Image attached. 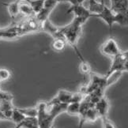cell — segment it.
<instances>
[{
	"label": "cell",
	"mask_w": 128,
	"mask_h": 128,
	"mask_svg": "<svg viewBox=\"0 0 128 128\" xmlns=\"http://www.w3.org/2000/svg\"><path fill=\"white\" fill-rule=\"evenodd\" d=\"M87 20L82 18H76L73 19V21L62 28H60V35L62 38L65 39L67 44L74 49L76 55L78 56L80 61L84 60L80 51L78 48V40L81 38L82 32V26Z\"/></svg>",
	"instance_id": "obj_1"
},
{
	"label": "cell",
	"mask_w": 128,
	"mask_h": 128,
	"mask_svg": "<svg viewBox=\"0 0 128 128\" xmlns=\"http://www.w3.org/2000/svg\"><path fill=\"white\" fill-rule=\"evenodd\" d=\"M91 17L99 18L104 20L109 27L110 36H112V26L114 23H118L121 26H126L127 24V14H116L111 10V9L106 6L104 10L98 14H92Z\"/></svg>",
	"instance_id": "obj_2"
},
{
	"label": "cell",
	"mask_w": 128,
	"mask_h": 128,
	"mask_svg": "<svg viewBox=\"0 0 128 128\" xmlns=\"http://www.w3.org/2000/svg\"><path fill=\"white\" fill-rule=\"evenodd\" d=\"M128 60V55L127 51L126 52H120L119 55L112 58V65L109 67V70H108L105 77L109 76L112 74L116 71H122L125 72L127 71V62Z\"/></svg>",
	"instance_id": "obj_3"
},
{
	"label": "cell",
	"mask_w": 128,
	"mask_h": 128,
	"mask_svg": "<svg viewBox=\"0 0 128 128\" xmlns=\"http://www.w3.org/2000/svg\"><path fill=\"white\" fill-rule=\"evenodd\" d=\"M100 52L103 55L113 58L119 55L121 51L119 48L116 40L111 36L100 46Z\"/></svg>",
	"instance_id": "obj_4"
},
{
	"label": "cell",
	"mask_w": 128,
	"mask_h": 128,
	"mask_svg": "<svg viewBox=\"0 0 128 128\" xmlns=\"http://www.w3.org/2000/svg\"><path fill=\"white\" fill-rule=\"evenodd\" d=\"M73 13L76 18H82L88 20L90 18H92V14L88 11V10L82 4L71 5V6L67 10L66 14Z\"/></svg>",
	"instance_id": "obj_5"
},
{
	"label": "cell",
	"mask_w": 128,
	"mask_h": 128,
	"mask_svg": "<svg viewBox=\"0 0 128 128\" xmlns=\"http://www.w3.org/2000/svg\"><path fill=\"white\" fill-rule=\"evenodd\" d=\"M111 10L116 14H127L128 0H110Z\"/></svg>",
	"instance_id": "obj_6"
},
{
	"label": "cell",
	"mask_w": 128,
	"mask_h": 128,
	"mask_svg": "<svg viewBox=\"0 0 128 128\" xmlns=\"http://www.w3.org/2000/svg\"><path fill=\"white\" fill-rule=\"evenodd\" d=\"M94 108H95L96 111L97 112V114L99 116V118L103 119V118L107 117L108 110H109V102H108L107 98H105L104 96L97 103H96L94 105Z\"/></svg>",
	"instance_id": "obj_7"
},
{
	"label": "cell",
	"mask_w": 128,
	"mask_h": 128,
	"mask_svg": "<svg viewBox=\"0 0 128 128\" xmlns=\"http://www.w3.org/2000/svg\"><path fill=\"white\" fill-rule=\"evenodd\" d=\"M18 8H19V13L22 16L28 18V17H34L36 15L35 12L33 11L31 6L26 2H22L18 1Z\"/></svg>",
	"instance_id": "obj_8"
},
{
	"label": "cell",
	"mask_w": 128,
	"mask_h": 128,
	"mask_svg": "<svg viewBox=\"0 0 128 128\" xmlns=\"http://www.w3.org/2000/svg\"><path fill=\"white\" fill-rule=\"evenodd\" d=\"M66 41L64 38H54L51 44V48L54 52H62L66 47Z\"/></svg>",
	"instance_id": "obj_9"
},
{
	"label": "cell",
	"mask_w": 128,
	"mask_h": 128,
	"mask_svg": "<svg viewBox=\"0 0 128 128\" xmlns=\"http://www.w3.org/2000/svg\"><path fill=\"white\" fill-rule=\"evenodd\" d=\"M3 5H5L7 9H8V12L10 14V15L12 18L13 20L16 19L18 15L20 14L19 13V8H18V1L14 2H10V3H2Z\"/></svg>",
	"instance_id": "obj_10"
},
{
	"label": "cell",
	"mask_w": 128,
	"mask_h": 128,
	"mask_svg": "<svg viewBox=\"0 0 128 128\" xmlns=\"http://www.w3.org/2000/svg\"><path fill=\"white\" fill-rule=\"evenodd\" d=\"M21 125L22 128H40L36 117H26Z\"/></svg>",
	"instance_id": "obj_11"
},
{
	"label": "cell",
	"mask_w": 128,
	"mask_h": 128,
	"mask_svg": "<svg viewBox=\"0 0 128 128\" xmlns=\"http://www.w3.org/2000/svg\"><path fill=\"white\" fill-rule=\"evenodd\" d=\"M26 118V117L24 116L22 113H21L20 112H19L18 108H14L12 113H11V116H10V120H12L14 122H15L16 125L22 124Z\"/></svg>",
	"instance_id": "obj_12"
},
{
	"label": "cell",
	"mask_w": 128,
	"mask_h": 128,
	"mask_svg": "<svg viewBox=\"0 0 128 128\" xmlns=\"http://www.w3.org/2000/svg\"><path fill=\"white\" fill-rule=\"evenodd\" d=\"M79 70H80V72L85 75H88V74H92L91 65L90 64V62H87L85 60L82 61H80Z\"/></svg>",
	"instance_id": "obj_13"
},
{
	"label": "cell",
	"mask_w": 128,
	"mask_h": 128,
	"mask_svg": "<svg viewBox=\"0 0 128 128\" xmlns=\"http://www.w3.org/2000/svg\"><path fill=\"white\" fill-rule=\"evenodd\" d=\"M80 108V103H70L67 104L66 112L70 115H78Z\"/></svg>",
	"instance_id": "obj_14"
},
{
	"label": "cell",
	"mask_w": 128,
	"mask_h": 128,
	"mask_svg": "<svg viewBox=\"0 0 128 128\" xmlns=\"http://www.w3.org/2000/svg\"><path fill=\"white\" fill-rule=\"evenodd\" d=\"M18 109L26 117H36L37 116V108H18Z\"/></svg>",
	"instance_id": "obj_15"
},
{
	"label": "cell",
	"mask_w": 128,
	"mask_h": 128,
	"mask_svg": "<svg viewBox=\"0 0 128 128\" xmlns=\"http://www.w3.org/2000/svg\"><path fill=\"white\" fill-rule=\"evenodd\" d=\"M11 76V74L7 69L5 68H0V82L9 79Z\"/></svg>",
	"instance_id": "obj_16"
},
{
	"label": "cell",
	"mask_w": 128,
	"mask_h": 128,
	"mask_svg": "<svg viewBox=\"0 0 128 128\" xmlns=\"http://www.w3.org/2000/svg\"><path fill=\"white\" fill-rule=\"evenodd\" d=\"M101 120L103 121V124H104V128H116L115 125L113 124L107 117L103 118V119H101Z\"/></svg>",
	"instance_id": "obj_17"
},
{
	"label": "cell",
	"mask_w": 128,
	"mask_h": 128,
	"mask_svg": "<svg viewBox=\"0 0 128 128\" xmlns=\"http://www.w3.org/2000/svg\"><path fill=\"white\" fill-rule=\"evenodd\" d=\"M55 1L57 2V3H58V2H68V0H55Z\"/></svg>",
	"instance_id": "obj_18"
},
{
	"label": "cell",
	"mask_w": 128,
	"mask_h": 128,
	"mask_svg": "<svg viewBox=\"0 0 128 128\" xmlns=\"http://www.w3.org/2000/svg\"><path fill=\"white\" fill-rule=\"evenodd\" d=\"M14 128H22V125H21V124H17Z\"/></svg>",
	"instance_id": "obj_19"
}]
</instances>
